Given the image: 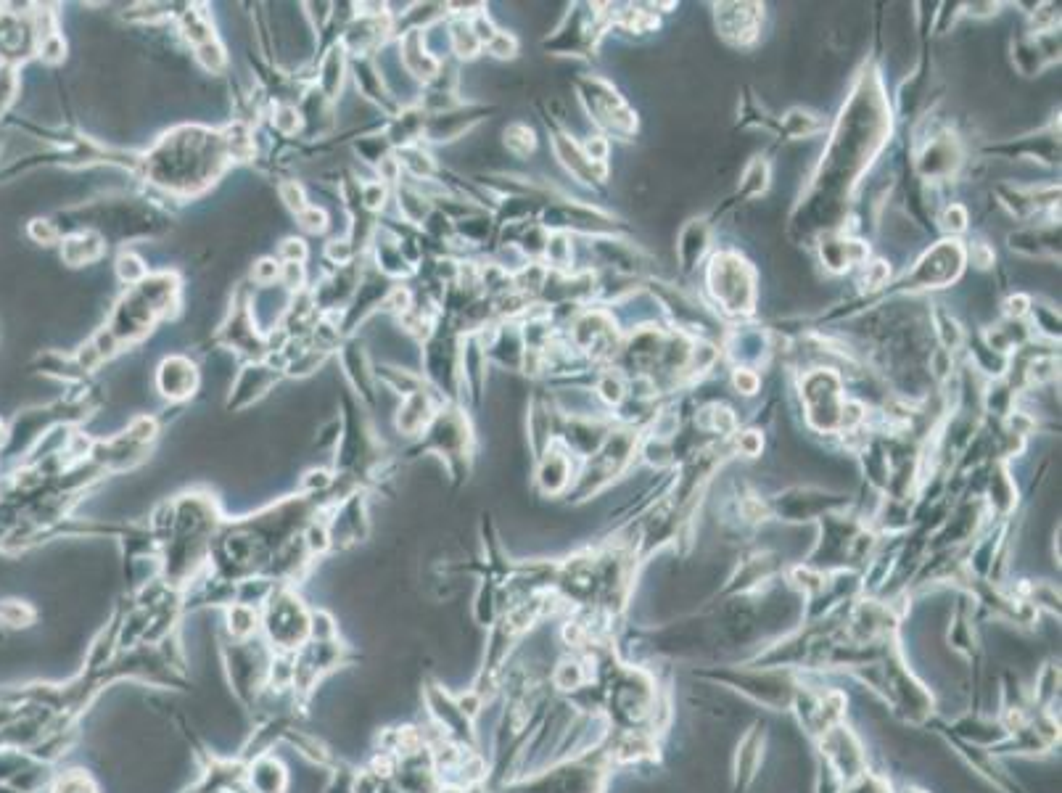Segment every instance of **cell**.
I'll return each mask as SVG.
<instances>
[{"label":"cell","mask_w":1062,"mask_h":793,"mask_svg":"<svg viewBox=\"0 0 1062 793\" xmlns=\"http://www.w3.org/2000/svg\"><path fill=\"white\" fill-rule=\"evenodd\" d=\"M16 90H19V77H16V69L0 67V114H6V109L16 98Z\"/></svg>","instance_id":"6da1fadb"},{"label":"cell","mask_w":1062,"mask_h":793,"mask_svg":"<svg viewBox=\"0 0 1062 793\" xmlns=\"http://www.w3.org/2000/svg\"><path fill=\"white\" fill-rule=\"evenodd\" d=\"M8 442V434H6V426H3V421H0V445H6Z\"/></svg>","instance_id":"7a4b0ae2"}]
</instances>
